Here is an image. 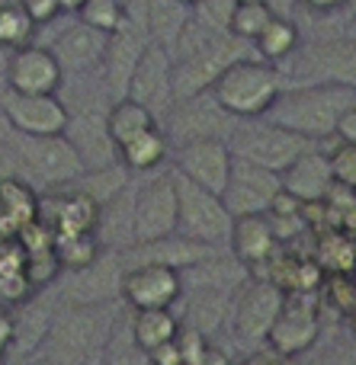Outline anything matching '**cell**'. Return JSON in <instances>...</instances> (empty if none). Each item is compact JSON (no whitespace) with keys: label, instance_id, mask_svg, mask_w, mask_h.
I'll use <instances>...</instances> for the list:
<instances>
[{"label":"cell","instance_id":"cell-1","mask_svg":"<svg viewBox=\"0 0 356 365\" xmlns=\"http://www.w3.org/2000/svg\"><path fill=\"white\" fill-rule=\"evenodd\" d=\"M356 106V87H340V83H321V87H302L280 93L270 106V122L280 128L315 138V135H334L337 119Z\"/></svg>","mask_w":356,"mask_h":365},{"label":"cell","instance_id":"cell-2","mask_svg":"<svg viewBox=\"0 0 356 365\" xmlns=\"http://www.w3.org/2000/svg\"><path fill=\"white\" fill-rule=\"evenodd\" d=\"M209 96L222 113L238 115V119H257V115H267L280 96V74L267 61L238 58L215 77Z\"/></svg>","mask_w":356,"mask_h":365},{"label":"cell","instance_id":"cell-3","mask_svg":"<svg viewBox=\"0 0 356 365\" xmlns=\"http://www.w3.org/2000/svg\"><path fill=\"white\" fill-rule=\"evenodd\" d=\"M109 330L113 327L103 324V308H96V304L68 308L61 317H55V324L49 330V365H100Z\"/></svg>","mask_w":356,"mask_h":365},{"label":"cell","instance_id":"cell-4","mask_svg":"<svg viewBox=\"0 0 356 365\" xmlns=\"http://www.w3.org/2000/svg\"><path fill=\"white\" fill-rule=\"evenodd\" d=\"M173 177V192H177V234L196 244H218L231 234V215L222 205V195L205 192L203 186L190 182L180 173Z\"/></svg>","mask_w":356,"mask_h":365},{"label":"cell","instance_id":"cell-5","mask_svg":"<svg viewBox=\"0 0 356 365\" xmlns=\"http://www.w3.org/2000/svg\"><path fill=\"white\" fill-rule=\"evenodd\" d=\"M231 158L248 160V164L260 167L270 173H283L295 158L308 151V138L280 128L273 122H254V125H241L231 135Z\"/></svg>","mask_w":356,"mask_h":365},{"label":"cell","instance_id":"cell-6","mask_svg":"<svg viewBox=\"0 0 356 365\" xmlns=\"http://www.w3.org/2000/svg\"><path fill=\"white\" fill-rule=\"evenodd\" d=\"M318 298L315 292H286L283 295V308L276 314L273 327L267 334L270 353L276 356H299L312 349L318 340Z\"/></svg>","mask_w":356,"mask_h":365},{"label":"cell","instance_id":"cell-7","mask_svg":"<svg viewBox=\"0 0 356 365\" xmlns=\"http://www.w3.org/2000/svg\"><path fill=\"white\" fill-rule=\"evenodd\" d=\"M173 234H177V192H173V177H161L135 195L128 237L132 244H154Z\"/></svg>","mask_w":356,"mask_h":365},{"label":"cell","instance_id":"cell-8","mask_svg":"<svg viewBox=\"0 0 356 365\" xmlns=\"http://www.w3.org/2000/svg\"><path fill=\"white\" fill-rule=\"evenodd\" d=\"M16 158L29 177H36L45 186H68L83 173V160L68 141V135L51 138H23L16 148Z\"/></svg>","mask_w":356,"mask_h":365},{"label":"cell","instance_id":"cell-9","mask_svg":"<svg viewBox=\"0 0 356 365\" xmlns=\"http://www.w3.org/2000/svg\"><path fill=\"white\" fill-rule=\"evenodd\" d=\"M119 292L132 311H171L183 295V276L161 263H138L122 272Z\"/></svg>","mask_w":356,"mask_h":365},{"label":"cell","instance_id":"cell-10","mask_svg":"<svg viewBox=\"0 0 356 365\" xmlns=\"http://www.w3.org/2000/svg\"><path fill=\"white\" fill-rule=\"evenodd\" d=\"M283 295L273 282L263 279H250L238 289L235 302H231V330L238 340L244 343H260L267 340L270 327H273L276 314L283 308Z\"/></svg>","mask_w":356,"mask_h":365},{"label":"cell","instance_id":"cell-11","mask_svg":"<svg viewBox=\"0 0 356 365\" xmlns=\"http://www.w3.org/2000/svg\"><path fill=\"white\" fill-rule=\"evenodd\" d=\"M280 173L260 170V167L248 164V160L231 158V177L222 192V205L228 208L231 218L241 215H267L273 195L280 192Z\"/></svg>","mask_w":356,"mask_h":365},{"label":"cell","instance_id":"cell-12","mask_svg":"<svg viewBox=\"0 0 356 365\" xmlns=\"http://www.w3.org/2000/svg\"><path fill=\"white\" fill-rule=\"evenodd\" d=\"M4 115L23 138H51L64 135L71 125V113L55 93L49 96H4Z\"/></svg>","mask_w":356,"mask_h":365},{"label":"cell","instance_id":"cell-13","mask_svg":"<svg viewBox=\"0 0 356 365\" xmlns=\"http://www.w3.org/2000/svg\"><path fill=\"white\" fill-rule=\"evenodd\" d=\"M64 81V71L58 58L42 45H23L13 51L10 64H6V83L10 93L19 96H49L58 93Z\"/></svg>","mask_w":356,"mask_h":365},{"label":"cell","instance_id":"cell-14","mask_svg":"<svg viewBox=\"0 0 356 365\" xmlns=\"http://www.w3.org/2000/svg\"><path fill=\"white\" fill-rule=\"evenodd\" d=\"M177 173L190 182L203 186L205 192L222 195L231 177V151L222 138H199L180 148Z\"/></svg>","mask_w":356,"mask_h":365},{"label":"cell","instance_id":"cell-15","mask_svg":"<svg viewBox=\"0 0 356 365\" xmlns=\"http://www.w3.org/2000/svg\"><path fill=\"white\" fill-rule=\"evenodd\" d=\"M171 51L164 45H145L132 68V77H128L126 100H135L154 115V109L171 100Z\"/></svg>","mask_w":356,"mask_h":365},{"label":"cell","instance_id":"cell-16","mask_svg":"<svg viewBox=\"0 0 356 365\" xmlns=\"http://www.w3.org/2000/svg\"><path fill=\"white\" fill-rule=\"evenodd\" d=\"M280 186L283 192H289L299 202H321L327 195V189L334 186L327 158L318 151H305L280 173Z\"/></svg>","mask_w":356,"mask_h":365},{"label":"cell","instance_id":"cell-17","mask_svg":"<svg viewBox=\"0 0 356 365\" xmlns=\"http://www.w3.org/2000/svg\"><path fill=\"white\" fill-rule=\"evenodd\" d=\"M231 253L244 266H260L276 253V237L267 215H241L231 221Z\"/></svg>","mask_w":356,"mask_h":365},{"label":"cell","instance_id":"cell-18","mask_svg":"<svg viewBox=\"0 0 356 365\" xmlns=\"http://www.w3.org/2000/svg\"><path fill=\"white\" fill-rule=\"evenodd\" d=\"M55 237L71 234H93L100 227V202H93L87 192H64L55 199V215L45 221Z\"/></svg>","mask_w":356,"mask_h":365},{"label":"cell","instance_id":"cell-19","mask_svg":"<svg viewBox=\"0 0 356 365\" xmlns=\"http://www.w3.org/2000/svg\"><path fill=\"white\" fill-rule=\"evenodd\" d=\"M106 45H109V36H103V32H96V29H90V26L81 23L58 38V48L51 51V55L58 58L61 71L64 68L83 71V68H93L96 61H103Z\"/></svg>","mask_w":356,"mask_h":365},{"label":"cell","instance_id":"cell-20","mask_svg":"<svg viewBox=\"0 0 356 365\" xmlns=\"http://www.w3.org/2000/svg\"><path fill=\"white\" fill-rule=\"evenodd\" d=\"M36 192L23 180L0 182V237H16L26 225L36 221Z\"/></svg>","mask_w":356,"mask_h":365},{"label":"cell","instance_id":"cell-21","mask_svg":"<svg viewBox=\"0 0 356 365\" xmlns=\"http://www.w3.org/2000/svg\"><path fill=\"white\" fill-rule=\"evenodd\" d=\"M315 263L321 272L327 276H353L356 272V240L347 231H327L318 234V253H315Z\"/></svg>","mask_w":356,"mask_h":365},{"label":"cell","instance_id":"cell-22","mask_svg":"<svg viewBox=\"0 0 356 365\" xmlns=\"http://www.w3.org/2000/svg\"><path fill=\"white\" fill-rule=\"evenodd\" d=\"M103 125H106V135H109V141H113V148H122L132 138L145 135L148 128H154V115L148 113L145 106H138L135 100H119L109 109L106 119H103Z\"/></svg>","mask_w":356,"mask_h":365},{"label":"cell","instance_id":"cell-23","mask_svg":"<svg viewBox=\"0 0 356 365\" xmlns=\"http://www.w3.org/2000/svg\"><path fill=\"white\" fill-rule=\"evenodd\" d=\"M228 289L225 285H199L196 292H193L190 298V317H186V324L196 330H203V334H209V330H215L218 324L225 321V314H228Z\"/></svg>","mask_w":356,"mask_h":365},{"label":"cell","instance_id":"cell-24","mask_svg":"<svg viewBox=\"0 0 356 365\" xmlns=\"http://www.w3.org/2000/svg\"><path fill=\"white\" fill-rule=\"evenodd\" d=\"M305 58L321 61V68H318L321 77H331V83H340V87H353L356 83V42L353 38L318 45Z\"/></svg>","mask_w":356,"mask_h":365},{"label":"cell","instance_id":"cell-25","mask_svg":"<svg viewBox=\"0 0 356 365\" xmlns=\"http://www.w3.org/2000/svg\"><path fill=\"white\" fill-rule=\"evenodd\" d=\"M177 317L171 311H132L128 317V330H132V340L138 343L145 353L158 349L161 343L173 340L177 336Z\"/></svg>","mask_w":356,"mask_h":365},{"label":"cell","instance_id":"cell-26","mask_svg":"<svg viewBox=\"0 0 356 365\" xmlns=\"http://www.w3.org/2000/svg\"><path fill=\"white\" fill-rule=\"evenodd\" d=\"M119 158H122V164L135 173L151 170V167H158L161 160L167 158V135L158 132V125L148 128L145 135H138V138H132L128 145L119 148Z\"/></svg>","mask_w":356,"mask_h":365},{"label":"cell","instance_id":"cell-27","mask_svg":"<svg viewBox=\"0 0 356 365\" xmlns=\"http://www.w3.org/2000/svg\"><path fill=\"white\" fill-rule=\"evenodd\" d=\"M295 45H299V29H295V23H289V19H283V16H273L267 26H263L260 36L254 38L257 55H260L267 64L293 55Z\"/></svg>","mask_w":356,"mask_h":365},{"label":"cell","instance_id":"cell-28","mask_svg":"<svg viewBox=\"0 0 356 365\" xmlns=\"http://www.w3.org/2000/svg\"><path fill=\"white\" fill-rule=\"evenodd\" d=\"M51 253L58 259V269L83 272L90 263L100 259V244L93 234H71V237H55Z\"/></svg>","mask_w":356,"mask_h":365},{"label":"cell","instance_id":"cell-29","mask_svg":"<svg viewBox=\"0 0 356 365\" xmlns=\"http://www.w3.org/2000/svg\"><path fill=\"white\" fill-rule=\"evenodd\" d=\"M273 16L276 13L267 4H235L228 19H225V29H228V36L235 42H254Z\"/></svg>","mask_w":356,"mask_h":365},{"label":"cell","instance_id":"cell-30","mask_svg":"<svg viewBox=\"0 0 356 365\" xmlns=\"http://www.w3.org/2000/svg\"><path fill=\"white\" fill-rule=\"evenodd\" d=\"M100 365H148V353L132 340L128 321L119 330H109L106 346H103Z\"/></svg>","mask_w":356,"mask_h":365},{"label":"cell","instance_id":"cell-31","mask_svg":"<svg viewBox=\"0 0 356 365\" xmlns=\"http://www.w3.org/2000/svg\"><path fill=\"white\" fill-rule=\"evenodd\" d=\"M32 29H36V26L29 23V16H26L16 4L0 0V48L16 51V48H23V45H29Z\"/></svg>","mask_w":356,"mask_h":365},{"label":"cell","instance_id":"cell-32","mask_svg":"<svg viewBox=\"0 0 356 365\" xmlns=\"http://www.w3.org/2000/svg\"><path fill=\"white\" fill-rule=\"evenodd\" d=\"M77 16H81V23L90 26V29L103 32V36H113L122 26V19H126V10H122L119 0H83Z\"/></svg>","mask_w":356,"mask_h":365},{"label":"cell","instance_id":"cell-33","mask_svg":"<svg viewBox=\"0 0 356 365\" xmlns=\"http://www.w3.org/2000/svg\"><path fill=\"white\" fill-rule=\"evenodd\" d=\"M321 292H325L327 304L337 308L340 314H353L356 311V279L353 276H325L321 279Z\"/></svg>","mask_w":356,"mask_h":365},{"label":"cell","instance_id":"cell-34","mask_svg":"<svg viewBox=\"0 0 356 365\" xmlns=\"http://www.w3.org/2000/svg\"><path fill=\"white\" fill-rule=\"evenodd\" d=\"M327 167H331V180L344 189L356 192V145H344L340 141L331 154H327Z\"/></svg>","mask_w":356,"mask_h":365},{"label":"cell","instance_id":"cell-35","mask_svg":"<svg viewBox=\"0 0 356 365\" xmlns=\"http://www.w3.org/2000/svg\"><path fill=\"white\" fill-rule=\"evenodd\" d=\"M173 343H177L183 365H196V362L205 356V349L212 346L209 336H205L203 330L190 327V324H180V327H177V336H173Z\"/></svg>","mask_w":356,"mask_h":365},{"label":"cell","instance_id":"cell-36","mask_svg":"<svg viewBox=\"0 0 356 365\" xmlns=\"http://www.w3.org/2000/svg\"><path fill=\"white\" fill-rule=\"evenodd\" d=\"M55 276H58V259L51 250L26 253V282H29V289H42Z\"/></svg>","mask_w":356,"mask_h":365},{"label":"cell","instance_id":"cell-37","mask_svg":"<svg viewBox=\"0 0 356 365\" xmlns=\"http://www.w3.org/2000/svg\"><path fill=\"white\" fill-rule=\"evenodd\" d=\"M26 276V250L16 237L0 240V279Z\"/></svg>","mask_w":356,"mask_h":365},{"label":"cell","instance_id":"cell-38","mask_svg":"<svg viewBox=\"0 0 356 365\" xmlns=\"http://www.w3.org/2000/svg\"><path fill=\"white\" fill-rule=\"evenodd\" d=\"M16 6L29 16L32 26H42V23H51V19L61 13L58 0H16Z\"/></svg>","mask_w":356,"mask_h":365},{"label":"cell","instance_id":"cell-39","mask_svg":"<svg viewBox=\"0 0 356 365\" xmlns=\"http://www.w3.org/2000/svg\"><path fill=\"white\" fill-rule=\"evenodd\" d=\"M148 365H183L177 343L167 340V343H161L158 349H151V353H148Z\"/></svg>","mask_w":356,"mask_h":365},{"label":"cell","instance_id":"cell-40","mask_svg":"<svg viewBox=\"0 0 356 365\" xmlns=\"http://www.w3.org/2000/svg\"><path fill=\"white\" fill-rule=\"evenodd\" d=\"M334 135H337L344 145H356V106H350L334 125Z\"/></svg>","mask_w":356,"mask_h":365},{"label":"cell","instance_id":"cell-41","mask_svg":"<svg viewBox=\"0 0 356 365\" xmlns=\"http://www.w3.org/2000/svg\"><path fill=\"white\" fill-rule=\"evenodd\" d=\"M13 336H16V321H13L6 311H0V362H4L6 349H10Z\"/></svg>","mask_w":356,"mask_h":365},{"label":"cell","instance_id":"cell-42","mask_svg":"<svg viewBox=\"0 0 356 365\" xmlns=\"http://www.w3.org/2000/svg\"><path fill=\"white\" fill-rule=\"evenodd\" d=\"M302 4H305L308 10H315V13H331V10H340L347 0H302Z\"/></svg>","mask_w":356,"mask_h":365},{"label":"cell","instance_id":"cell-43","mask_svg":"<svg viewBox=\"0 0 356 365\" xmlns=\"http://www.w3.org/2000/svg\"><path fill=\"white\" fill-rule=\"evenodd\" d=\"M196 365H235V362H231V359H228V356H225V353H222V349L209 346V349H205V356H203V359H199Z\"/></svg>","mask_w":356,"mask_h":365},{"label":"cell","instance_id":"cell-44","mask_svg":"<svg viewBox=\"0 0 356 365\" xmlns=\"http://www.w3.org/2000/svg\"><path fill=\"white\" fill-rule=\"evenodd\" d=\"M263 365H299L293 359V356H276V353H267V359H263Z\"/></svg>","mask_w":356,"mask_h":365},{"label":"cell","instance_id":"cell-45","mask_svg":"<svg viewBox=\"0 0 356 365\" xmlns=\"http://www.w3.org/2000/svg\"><path fill=\"white\" fill-rule=\"evenodd\" d=\"M263 359H267V353H254V356H248V359L238 362V365H263Z\"/></svg>","mask_w":356,"mask_h":365},{"label":"cell","instance_id":"cell-46","mask_svg":"<svg viewBox=\"0 0 356 365\" xmlns=\"http://www.w3.org/2000/svg\"><path fill=\"white\" fill-rule=\"evenodd\" d=\"M81 4H83V0H58V6H61V10H81Z\"/></svg>","mask_w":356,"mask_h":365},{"label":"cell","instance_id":"cell-47","mask_svg":"<svg viewBox=\"0 0 356 365\" xmlns=\"http://www.w3.org/2000/svg\"><path fill=\"white\" fill-rule=\"evenodd\" d=\"M347 38H353V42H356V16L350 19V26H347Z\"/></svg>","mask_w":356,"mask_h":365},{"label":"cell","instance_id":"cell-48","mask_svg":"<svg viewBox=\"0 0 356 365\" xmlns=\"http://www.w3.org/2000/svg\"><path fill=\"white\" fill-rule=\"evenodd\" d=\"M177 4L186 10V6H199V4H205V0H177Z\"/></svg>","mask_w":356,"mask_h":365},{"label":"cell","instance_id":"cell-49","mask_svg":"<svg viewBox=\"0 0 356 365\" xmlns=\"http://www.w3.org/2000/svg\"><path fill=\"white\" fill-rule=\"evenodd\" d=\"M347 317H350V330L356 334V311H353V314H347Z\"/></svg>","mask_w":356,"mask_h":365},{"label":"cell","instance_id":"cell-50","mask_svg":"<svg viewBox=\"0 0 356 365\" xmlns=\"http://www.w3.org/2000/svg\"><path fill=\"white\" fill-rule=\"evenodd\" d=\"M235 4H267V0H235Z\"/></svg>","mask_w":356,"mask_h":365},{"label":"cell","instance_id":"cell-51","mask_svg":"<svg viewBox=\"0 0 356 365\" xmlns=\"http://www.w3.org/2000/svg\"><path fill=\"white\" fill-rule=\"evenodd\" d=\"M0 240H4V237H0Z\"/></svg>","mask_w":356,"mask_h":365}]
</instances>
